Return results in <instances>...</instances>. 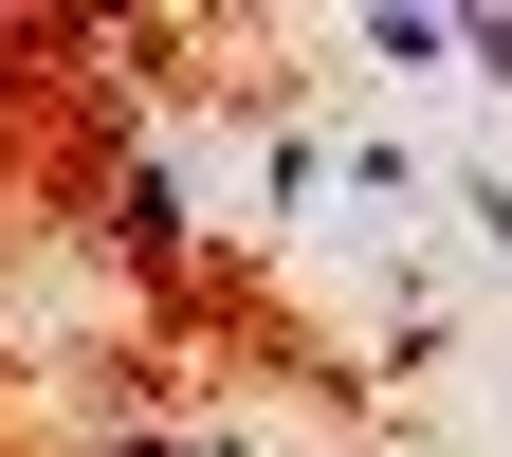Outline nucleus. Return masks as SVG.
Here are the masks:
<instances>
[{"label":"nucleus","mask_w":512,"mask_h":457,"mask_svg":"<svg viewBox=\"0 0 512 457\" xmlns=\"http://www.w3.org/2000/svg\"><path fill=\"white\" fill-rule=\"evenodd\" d=\"M366 55H384V74H439V55H458V19H421V0H384V19H366Z\"/></svg>","instance_id":"obj_1"},{"label":"nucleus","mask_w":512,"mask_h":457,"mask_svg":"<svg viewBox=\"0 0 512 457\" xmlns=\"http://www.w3.org/2000/svg\"><path fill=\"white\" fill-rule=\"evenodd\" d=\"M458 55H476V92H512V19H458Z\"/></svg>","instance_id":"obj_2"},{"label":"nucleus","mask_w":512,"mask_h":457,"mask_svg":"<svg viewBox=\"0 0 512 457\" xmlns=\"http://www.w3.org/2000/svg\"><path fill=\"white\" fill-rule=\"evenodd\" d=\"M128 457H165V439H128Z\"/></svg>","instance_id":"obj_3"}]
</instances>
